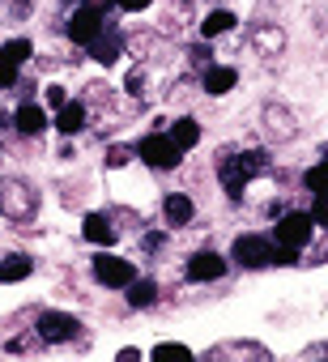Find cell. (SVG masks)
Instances as JSON below:
<instances>
[{"label": "cell", "mask_w": 328, "mask_h": 362, "mask_svg": "<svg viewBox=\"0 0 328 362\" xmlns=\"http://www.w3.org/2000/svg\"><path fill=\"white\" fill-rule=\"evenodd\" d=\"M56 128H60L64 136L81 132V128H86V103H64V107H60V119H56Z\"/></svg>", "instance_id": "cell-16"}, {"label": "cell", "mask_w": 328, "mask_h": 362, "mask_svg": "<svg viewBox=\"0 0 328 362\" xmlns=\"http://www.w3.org/2000/svg\"><path fill=\"white\" fill-rule=\"evenodd\" d=\"M18 81V64L13 60H5V56H0V90H9Z\"/></svg>", "instance_id": "cell-26"}, {"label": "cell", "mask_w": 328, "mask_h": 362, "mask_svg": "<svg viewBox=\"0 0 328 362\" xmlns=\"http://www.w3.org/2000/svg\"><path fill=\"white\" fill-rule=\"evenodd\" d=\"M98 30H102V13H98V9H90V5H81V9L69 18V35H73L77 43H90Z\"/></svg>", "instance_id": "cell-7"}, {"label": "cell", "mask_w": 328, "mask_h": 362, "mask_svg": "<svg viewBox=\"0 0 328 362\" xmlns=\"http://www.w3.org/2000/svg\"><path fill=\"white\" fill-rule=\"evenodd\" d=\"M35 209H39V197L26 179H5V184H0V214L5 218L26 222V218H35Z\"/></svg>", "instance_id": "cell-1"}, {"label": "cell", "mask_w": 328, "mask_h": 362, "mask_svg": "<svg viewBox=\"0 0 328 362\" xmlns=\"http://www.w3.org/2000/svg\"><path fill=\"white\" fill-rule=\"evenodd\" d=\"M162 214H167V222H171V226H188L197 209H192V201H188L184 192H171L167 201H162Z\"/></svg>", "instance_id": "cell-14"}, {"label": "cell", "mask_w": 328, "mask_h": 362, "mask_svg": "<svg viewBox=\"0 0 328 362\" xmlns=\"http://www.w3.org/2000/svg\"><path fill=\"white\" fill-rule=\"evenodd\" d=\"M86 5H90V9H98V13H102V5H111V0H86Z\"/></svg>", "instance_id": "cell-32"}, {"label": "cell", "mask_w": 328, "mask_h": 362, "mask_svg": "<svg viewBox=\"0 0 328 362\" xmlns=\"http://www.w3.org/2000/svg\"><path fill=\"white\" fill-rule=\"evenodd\" d=\"M128 158H132V149H128V145H115V149L107 153V162H111V166H124Z\"/></svg>", "instance_id": "cell-28"}, {"label": "cell", "mask_w": 328, "mask_h": 362, "mask_svg": "<svg viewBox=\"0 0 328 362\" xmlns=\"http://www.w3.org/2000/svg\"><path fill=\"white\" fill-rule=\"evenodd\" d=\"M311 222H315V226H328V192L315 197V205H311Z\"/></svg>", "instance_id": "cell-25"}, {"label": "cell", "mask_w": 328, "mask_h": 362, "mask_svg": "<svg viewBox=\"0 0 328 362\" xmlns=\"http://www.w3.org/2000/svg\"><path fill=\"white\" fill-rule=\"evenodd\" d=\"M77 328H81V324H77V315H64V311H43V315H39V324H35V332H39V341H43V345H47V341H56V345H60V341H73V337H77Z\"/></svg>", "instance_id": "cell-6"}, {"label": "cell", "mask_w": 328, "mask_h": 362, "mask_svg": "<svg viewBox=\"0 0 328 362\" xmlns=\"http://www.w3.org/2000/svg\"><path fill=\"white\" fill-rule=\"evenodd\" d=\"M136 277V269H132V260H119V256H94V281L98 286H111V290H119V286H128Z\"/></svg>", "instance_id": "cell-5"}, {"label": "cell", "mask_w": 328, "mask_h": 362, "mask_svg": "<svg viewBox=\"0 0 328 362\" xmlns=\"http://www.w3.org/2000/svg\"><path fill=\"white\" fill-rule=\"evenodd\" d=\"M273 264H286V269H290V264H298V252L277 243V247H273Z\"/></svg>", "instance_id": "cell-27"}, {"label": "cell", "mask_w": 328, "mask_h": 362, "mask_svg": "<svg viewBox=\"0 0 328 362\" xmlns=\"http://www.w3.org/2000/svg\"><path fill=\"white\" fill-rule=\"evenodd\" d=\"M264 124H269V132H273V136H281V141H290V136L298 132L294 115H290L286 107H277V103H273V107H264Z\"/></svg>", "instance_id": "cell-12"}, {"label": "cell", "mask_w": 328, "mask_h": 362, "mask_svg": "<svg viewBox=\"0 0 328 362\" xmlns=\"http://www.w3.org/2000/svg\"><path fill=\"white\" fill-rule=\"evenodd\" d=\"M81 235H86L90 243H98V247H111V243H115V226H111V218H102V214H90L86 226H81Z\"/></svg>", "instance_id": "cell-13"}, {"label": "cell", "mask_w": 328, "mask_h": 362, "mask_svg": "<svg viewBox=\"0 0 328 362\" xmlns=\"http://www.w3.org/2000/svg\"><path fill=\"white\" fill-rule=\"evenodd\" d=\"M303 184H307V192H311V197L328 192V158H324V162H315V166L303 175Z\"/></svg>", "instance_id": "cell-22"}, {"label": "cell", "mask_w": 328, "mask_h": 362, "mask_svg": "<svg viewBox=\"0 0 328 362\" xmlns=\"http://www.w3.org/2000/svg\"><path fill=\"white\" fill-rule=\"evenodd\" d=\"M115 5H119V9H124V13H141V9H145V5H149V0H115Z\"/></svg>", "instance_id": "cell-29"}, {"label": "cell", "mask_w": 328, "mask_h": 362, "mask_svg": "<svg viewBox=\"0 0 328 362\" xmlns=\"http://www.w3.org/2000/svg\"><path fill=\"white\" fill-rule=\"evenodd\" d=\"M141 86H145V69H132V77H128V90H132V94H141Z\"/></svg>", "instance_id": "cell-30"}, {"label": "cell", "mask_w": 328, "mask_h": 362, "mask_svg": "<svg viewBox=\"0 0 328 362\" xmlns=\"http://www.w3.org/2000/svg\"><path fill=\"white\" fill-rule=\"evenodd\" d=\"M273 239H277L281 247H294V252H303V247L315 239V222H311V214H286V218L277 222Z\"/></svg>", "instance_id": "cell-2"}, {"label": "cell", "mask_w": 328, "mask_h": 362, "mask_svg": "<svg viewBox=\"0 0 328 362\" xmlns=\"http://www.w3.org/2000/svg\"><path fill=\"white\" fill-rule=\"evenodd\" d=\"M90 52H94V60L98 64H115L119 60V52H124V39L119 35H107V26L90 39Z\"/></svg>", "instance_id": "cell-9"}, {"label": "cell", "mask_w": 328, "mask_h": 362, "mask_svg": "<svg viewBox=\"0 0 328 362\" xmlns=\"http://www.w3.org/2000/svg\"><path fill=\"white\" fill-rule=\"evenodd\" d=\"M235 81H239V73H235L230 64H209V73H205V94L222 98V94L235 90Z\"/></svg>", "instance_id": "cell-10"}, {"label": "cell", "mask_w": 328, "mask_h": 362, "mask_svg": "<svg viewBox=\"0 0 328 362\" xmlns=\"http://www.w3.org/2000/svg\"><path fill=\"white\" fill-rule=\"evenodd\" d=\"M136 153H141V162L145 166H153V170H171V166H180V145L171 141V136H145L141 145H136Z\"/></svg>", "instance_id": "cell-3"}, {"label": "cell", "mask_w": 328, "mask_h": 362, "mask_svg": "<svg viewBox=\"0 0 328 362\" xmlns=\"http://www.w3.org/2000/svg\"><path fill=\"white\" fill-rule=\"evenodd\" d=\"M47 103H52V107H64L69 98H64V90H60V86H52V90H47Z\"/></svg>", "instance_id": "cell-31"}, {"label": "cell", "mask_w": 328, "mask_h": 362, "mask_svg": "<svg viewBox=\"0 0 328 362\" xmlns=\"http://www.w3.org/2000/svg\"><path fill=\"white\" fill-rule=\"evenodd\" d=\"M230 256H235L243 269H264V264H273V243L260 239V235H239L235 247H230Z\"/></svg>", "instance_id": "cell-4"}, {"label": "cell", "mask_w": 328, "mask_h": 362, "mask_svg": "<svg viewBox=\"0 0 328 362\" xmlns=\"http://www.w3.org/2000/svg\"><path fill=\"white\" fill-rule=\"evenodd\" d=\"M167 136H171V141H175L180 149H192V145L201 141V128H197V119H175Z\"/></svg>", "instance_id": "cell-21"}, {"label": "cell", "mask_w": 328, "mask_h": 362, "mask_svg": "<svg viewBox=\"0 0 328 362\" xmlns=\"http://www.w3.org/2000/svg\"><path fill=\"white\" fill-rule=\"evenodd\" d=\"M128 303H132V307H153V303H158V281H149V277L136 281V277H132V281H128Z\"/></svg>", "instance_id": "cell-20"}, {"label": "cell", "mask_w": 328, "mask_h": 362, "mask_svg": "<svg viewBox=\"0 0 328 362\" xmlns=\"http://www.w3.org/2000/svg\"><path fill=\"white\" fill-rule=\"evenodd\" d=\"M226 30H235V13H226V9L205 13V22H201V35H205V39H218V35H226Z\"/></svg>", "instance_id": "cell-19"}, {"label": "cell", "mask_w": 328, "mask_h": 362, "mask_svg": "<svg viewBox=\"0 0 328 362\" xmlns=\"http://www.w3.org/2000/svg\"><path fill=\"white\" fill-rule=\"evenodd\" d=\"M30 273H35L30 256H5L0 260V281H26Z\"/></svg>", "instance_id": "cell-18"}, {"label": "cell", "mask_w": 328, "mask_h": 362, "mask_svg": "<svg viewBox=\"0 0 328 362\" xmlns=\"http://www.w3.org/2000/svg\"><path fill=\"white\" fill-rule=\"evenodd\" d=\"M218 170H222V184H226L230 201H239V197H243V184H247V170H243V162H230V158H226Z\"/></svg>", "instance_id": "cell-15"}, {"label": "cell", "mask_w": 328, "mask_h": 362, "mask_svg": "<svg viewBox=\"0 0 328 362\" xmlns=\"http://www.w3.org/2000/svg\"><path fill=\"white\" fill-rule=\"evenodd\" d=\"M13 128H18V132H26V136H35V132H43V128H47V111H43L39 103H22V107H18V115H13Z\"/></svg>", "instance_id": "cell-11"}, {"label": "cell", "mask_w": 328, "mask_h": 362, "mask_svg": "<svg viewBox=\"0 0 328 362\" xmlns=\"http://www.w3.org/2000/svg\"><path fill=\"white\" fill-rule=\"evenodd\" d=\"M252 43H256L264 56H277V52L286 47V35H281L277 26H256V30H252Z\"/></svg>", "instance_id": "cell-17"}, {"label": "cell", "mask_w": 328, "mask_h": 362, "mask_svg": "<svg viewBox=\"0 0 328 362\" xmlns=\"http://www.w3.org/2000/svg\"><path fill=\"white\" fill-rule=\"evenodd\" d=\"M226 273V260L218 256V252H197L192 260H188V277L192 281H218Z\"/></svg>", "instance_id": "cell-8"}, {"label": "cell", "mask_w": 328, "mask_h": 362, "mask_svg": "<svg viewBox=\"0 0 328 362\" xmlns=\"http://www.w3.org/2000/svg\"><path fill=\"white\" fill-rule=\"evenodd\" d=\"M30 52H35V43H30V39H13V43L0 47V56L13 60V64H26V60H30Z\"/></svg>", "instance_id": "cell-23"}, {"label": "cell", "mask_w": 328, "mask_h": 362, "mask_svg": "<svg viewBox=\"0 0 328 362\" xmlns=\"http://www.w3.org/2000/svg\"><path fill=\"white\" fill-rule=\"evenodd\" d=\"M192 349L188 345H175V341H162V345H153V358H188Z\"/></svg>", "instance_id": "cell-24"}]
</instances>
